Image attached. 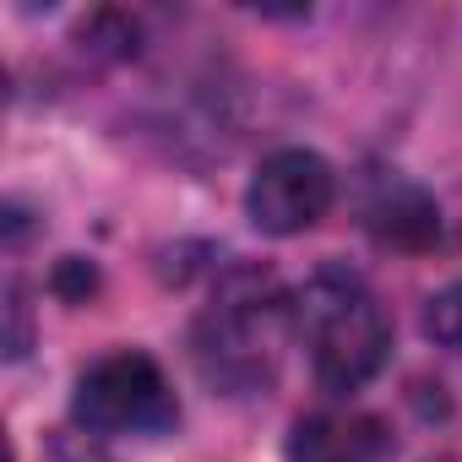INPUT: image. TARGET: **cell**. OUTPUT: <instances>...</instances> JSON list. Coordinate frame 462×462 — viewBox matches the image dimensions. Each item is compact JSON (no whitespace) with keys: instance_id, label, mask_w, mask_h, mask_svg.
<instances>
[{"instance_id":"cell-6","label":"cell","mask_w":462,"mask_h":462,"mask_svg":"<svg viewBox=\"0 0 462 462\" xmlns=\"http://www.w3.org/2000/svg\"><path fill=\"white\" fill-rule=\"evenodd\" d=\"M370 228L381 240H397V245H419V240H430L435 235V207H430V196L424 190H413V185H402V180H392V185H381V196L370 201Z\"/></svg>"},{"instance_id":"cell-4","label":"cell","mask_w":462,"mask_h":462,"mask_svg":"<svg viewBox=\"0 0 462 462\" xmlns=\"http://www.w3.org/2000/svg\"><path fill=\"white\" fill-rule=\"evenodd\" d=\"M337 196V174L321 152L310 147H278L273 158H262L251 190H245V212L262 235H305L332 212Z\"/></svg>"},{"instance_id":"cell-2","label":"cell","mask_w":462,"mask_h":462,"mask_svg":"<svg viewBox=\"0 0 462 462\" xmlns=\"http://www.w3.org/2000/svg\"><path fill=\"white\" fill-rule=\"evenodd\" d=\"M289 316H294V305H283V294L267 278H235L196 327L201 375L228 392H256L262 381H273Z\"/></svg>"},{"instance_id":"cell-7","label":"cell","mask_w":462,"mask_h":462,"mask_svg":"<svg viewBox=\"0 0 462 462\" xmlns=\"http://www.w3.org/2000/svg\"><path fill=\"white\" fill-rule=\"evenodd\" d=\"M430 332L451 348H462V283H451L435 305H430Z\"/></svg>"},{"instance_id":"cell-1","label":"cell","mask_w":462,"mask_h":462,"mask_svg":"<svg viewBox=\"0 0 462 462\" xmlns=\"http://www.w3.org/2000/svg\"><path fill=\"white\" fill-rule=\"evenodd\" d=\"M294 332L305 337L310 370L332 397L359 392L392 354V321L354 273H316L294 300Z\"/></svg>"},{"instance_id":"cell-3","label":"cell","mask_w":462,"mask_h":462,"mask_svg":"<svg viewBox=\"0 0 462 462\" xmlns=\"http://www.w3.org/2000/svg\"><path fill=\"white\" fill-rule=\"evenodd\" d=\"M71 413L93 435H158L180 419V402L147 354L120 348V354H104L98 365L82 370Z\"/></svg>"},{"instance_id":"cell-5","label":"cell","mask_w":462,"mask_h":462,"mask_svg":"<svg viewBox=\"0 0 462 462\" xmlns=\"http://www.w3.org/2000/svg\"><path fill=\"white\" fill-rule=\"evenodd\" d=\"M386 457V430L370 413H305L289 440V462H381Z\"/></svg>"}]
</instances>
